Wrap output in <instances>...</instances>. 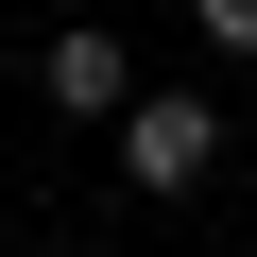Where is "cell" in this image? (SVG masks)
<instances>
[{"instance_id":"cell-3","label":"cell","mask_w":257,"mask_h":257,"mask_svg":"<svg viewBox=\"0 0 257 257\" xmlns=\"http://www.w3.org/2000/svg\"><path fill=\"white\" fill-rule=\"evenodd\" d=\"M189 35H206L223 69H257V0H189Z\"/></svg>"},{"instance_id":"cell-1","label":"cell","mask_w":257,"mask_h":257,"mask_svg":"<svg viewBox=\"0 0 257 257\" xmlns=\"http://www.w3.org/2000/svg\"><path fill=\"white\" fill-rule=\"evenodd\" d=\"M103 138H120V189H138V206H189V189L223 172V103H206V86H138Z\"/></svg>"},{"instance_id":"cell-2","label":"cell","mask_w":257,"mask_h":257,"mask_svg":"<svg viewBox=\"0 0 257 257\" xmlns=\"http://www.w3.org/2000/svg\"><path fill=\"white\" fill-rule=\"evenodd\" d=\"M35 103H52V120H120V103H138V69H120V35H103V18L35 35Z\"/></svg>"}]
</instances>
